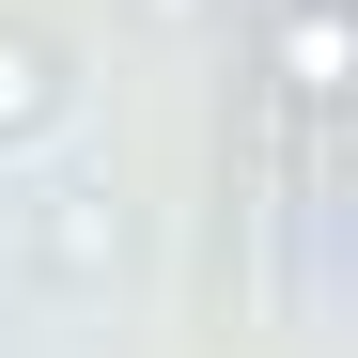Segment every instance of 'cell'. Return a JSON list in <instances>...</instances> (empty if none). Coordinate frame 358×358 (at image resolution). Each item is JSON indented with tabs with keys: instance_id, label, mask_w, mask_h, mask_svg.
Wrapping results in <instances>:
<instances>
[{
	"instance_id": "cell-1",
	"label": "cell",
	"mask_w": 358,
	"mask_h": 358,
	"mask_svg": "<svg viewBox=\"0 0 358 358\" xmlns=\"http://www.w3.org/2000/svg\"><path fill=\"white\" fill-rule=\"evenodd\" d=\"M280 94H343V0H280Z\"/></svg>"
},
{
	"instance_id": "cell-2",
	"label": "cell",
	"mask_w": 358,
	"mask_h": 358,
	"mask_svg": "<svg viewBox=\"0 0 358 358\" xmlns=\"http://www.w3.org/2000/svg\"><path fill=\"white\" fill-rule=\"evenodd\" d=\"M47 109H63V63H47L31 31H0V141H31Z\"/></svg>"
}]
</instances>
